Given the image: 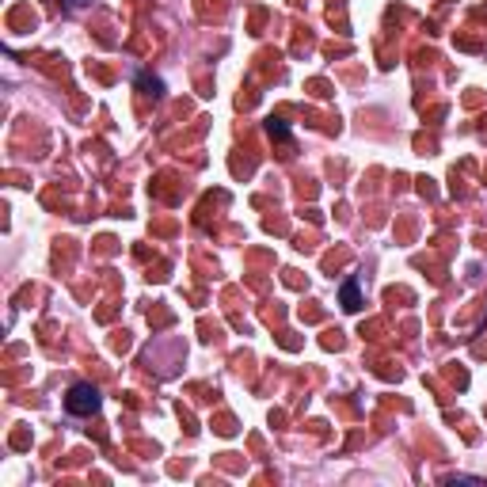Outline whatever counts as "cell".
I'll list each match as a JSON object with an SVG mask.
<instances>
[{
    "label": "cell",
    "mask_w": 487,
    "mask_h": 487,
    "mask_svg": "<svg viewBox=\"0 0 487 487\" xmlns=\"http://www.w3.org/2000/svg\"><path fill=\"white\" fill-rule=\"evenodd\" d=\"M99 404H103V396H99V389L88 384V381H76L73 389L65 392V412L69 415H95Z\"/></svg>",
    "instance_id": "6da1fadb"
},
{
    "label": "cell",
    "mask_w": 487,
    "mask_h": 487,
    "mask_svg": "<svg viewBox=\"0 0 487 487\" xmlns=\"http://www.w3.org/2000/svg\"><path fill=\"white\" fill-rule=\"evenodd\" d=\"M339 301H342V308L347 313H358L362 308V290H358V278H347L339 286Z\"/></svg>",
    "instance_id": "7a4b0ae2"
},
{
    "label": "cell",
    "mask_w": 487,
    "mask_h": 487,
    "mask_svg": "<svg viewBox=\"0 0 487 487\" xmlns=\"http://www.w3.org/2000/svg\"><path fill=\"white\" fill-rule=\"evenodd\" d=\"M137 84L145 88V95H160L164 92V84L157 80V76H149V73H137Z\"/></svg>",
    "instance_id": "3957f363"
},
{
    "label": "cell",
    "mask_w": 487,
    "mask_h": 487,
    "mask_svg": "<svg viewBox=\"0 0 487 487\" xmlns=\"http://www.w3.org/2000/svg\"><path fill=\"white\" fill-rule=\"evenodd\" d=\"M271 134H274V137H282V141H286V137H290V130H286V126H282V122H271Z\"/></svg>",
    "instance_id": "277c9868"
}]
</instances>
